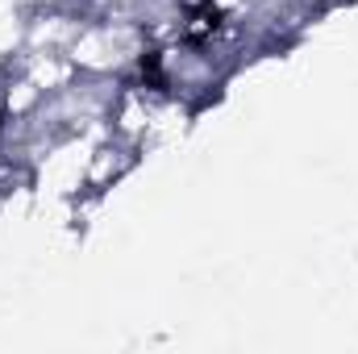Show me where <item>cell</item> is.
Wrapping results in <instances>:
<instances>
[{
  "mask_svg": "<svg viewBox=\"0 0 358 354\" xmlns=\"http://www.w3.org/2000/svg\"><path fill=\"white\" fill-rule=\"evenodd\" d=\"M217 21H221V13H217L213 4H204V8H196V13L187 17V25H183V38H187V42H204V38L217 29Z\"/></svg>",
  "mask_w": 358,
  "mask_h": 354,
  "instance_id": "cell-1",
  "label": "cell"
}]
</instances>
